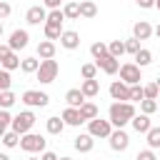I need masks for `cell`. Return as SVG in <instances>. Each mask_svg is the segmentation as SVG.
I'll return each instance as SVG.
<instances>
[{
    "label": "cell",
    "instance_id": "44",
    "mask_svg": "<svg viewBox=\"0 0 160 160\" xmlns=\"http://www.w3.org/2000/svg\"><path fill=\"white\" fill-rule=\"evenodd\" d=\"M10 52H12V50H10V45H2V42H0V60H5Z\"/></svg>",
    "mask_w": 160,
    "mask_h": 160
},
{
    "label": "cell",
    "instance_id": "47",
    "mask_svg": "<svg viewBox=\"0 0 160 160\" xmlns=\"http://www.w3.org/2000/svg\"><path fill=\"white\" fill-rule=\"evenodd\" d=\"M40 160H60V158H58L55 152H42V155H40Z\"/></svg>",
    "mask_w": 160,
    "mask_h": 160
},
{
    "label": "cell",
    "instance_id": "45",
    "mask_svg": "<svg viewBox=\"0 0 160 160\" xmlns=\"http://www.w3.org/2000/svg\"><path fill=\"white\" fill-rule=\"evenodd\" d=\"M140 8H155V0H135Z\"/></svg>",
    "mask_w": 160,
    "mask_h": 160
},
{
    "label": "cell",
    "instance_id": "27",
    "mask_svg": "<svg viewBox=\"0 0 160 160\" xmlns=\"http://www.w3.org/2000/svg\"><path fill=\"white\" fill-rule=\"evenodd\" d=\"M0 62H2V70H8V72H10V70H18L22 60L18 58V52H10V55H8L5 60H0Z\"/></svg>",
    "mask_w": 160,
    "mask_h": 160
},
{
    "label": "cell",
    "instance_id": "34",
    "mask_svg": "<svg viewBox=\"0 0 160 160\" xmlns=\"http://www.w3.org/2000/svg\"><path fill=\"white\" fill-rule=\"evenodd\" d=\"M80 75H82V80H95V75H98V65L85 62V65L80 68Z\"/></svg>",
    "mask_w": 160,
    "mask_h": 160
},
{
    "label": "cell",
    "instance_id": "53",
    "mask_svg": "<svg viewBox=\"0 0 160 160\" xmlns=\"http://www.w3.org/2000/svg\"><path fill=\"white\" fill-rule=\"evenodd\" d=\"M155 8H158V10H160V0H155Z\"/></svg>",
    "mask_w": 160,
    "mask_h": 160
},
{
    "label": "cell",
    "instance_id": "52",
    "mask_svg": "<svg viewBox=\"0 0 160 160\" xmlns=\"http://www.w3.org/2000/svg\"><path fill=\"white\" fill-rule=\"evenodd\" d=\"M0 38H2V20H0Z\"/></svg>",
    "mask_w": 160,
    "mask_h": 160
},
{
    "label": "cell",
    "instance_id": "48",
    "mask_svg": "<svg viewBox=\"0 0 160 160\" xmlns=\"http://www.w3.org/2000/svg\"><path fill=\"white\" fill-rule=\"evenodd\" d=\"M152 32H155V38H158V40H160V22H158V28H155V30H152Z\"/></svg>",
    "mask_w": 160,
    "mask_h": 160
},
{
    "label": "cell",
    "instance_id": "9",
    "mask_svg": "<svg viewBox=\"0 0 160 160\" xmlns=\"http://www.w3.org/2000/svg\"><path fill=\"white\" fill-rule=\"evenodd\" d=\"M110 98L115 102H130V85H125L122 80H115L110 85Z\"/></svg>",
    "mask_w": 160,
    "mask_h": 160
},
{
    "label": "cell",
    "instance_id": "32",
    "mask_svg": "<svg viewBox=\"0 0 160 160\" xmlns=\"http://www.w3.org/2000/svg\"><path fill=\"white\" fill-rule=\"evenodd\" d=\"M150 62H152V52L145 50V48H140V52L135 55V65H138V68H145V65H150Z\"/></svg>",
    "mask_w": 160,
    "mask_h": 160
},
{
    "label": "cell",
    "instance_id": "5",
    "mask_svg": "<svg viewBox=\"0 0 160 160\" xmlns=\"http://www.w3.org/2000/svg\"><path fill=\"white\" fill-rule=\"evenodd\" d=\"M120 80L125 82V85H140V68L135 65V62H122L120 65Z\"/></svg>",
    "mask_w": 160,
    "mask_h": 160
},
{
    "label": "cell",
    "instance_id": "15",
    "mask_svg": "<svg viewBox=\"0 0 160 160\" xmlns=\"http://www.w3.org/2000/svg\"><path fill=\"white\" fill-rule=\"evenodd\" d=\"M72 145H75V150H78V152H90V150H92V145H95V138H92L90 132H80V135L75 138V142H72Z\"/></svg>",
    "mask_w": 160,
    "mask_h": 160
},
{
    "label": "cell",
    "instance_id": "13",
    "mask_svg": "<svg viewBox=\"0 0 160 160\" xmlns=\"http://www.w3.org/2000/svg\"><path fill=\"white\" fill-rule=\"evenodd\" d=\"M152 25L148 22V20H138L135 25H132V38H138V40H148L150 35H152Z\"/></svg>",
    "mask_w": 160,
    "mask_h": 160
},
{
    "label": "cell",
    "instance_id": "30",
    "mask_svg": "<svg viewBox=\"0 0 160 160\" xmlns=\"http://www.w3.org/2000/svg\"><path fill=\"white\" fill-rule=\"evenodd\" d=\"M90 52H92V58H95V60H102L105 55H110V52H108V45H105V42H100V40L90 45Z\"/></svg>",
    "mask_w": 160,
    "mask_h": 160
},
{
    "label": "cell",
    "instance_id": "56",
    "mask_svg": "<svg viewBox=\"0 0 160 160\" xmlns=\"http://www.w3.org/2000/svg\"><path fill=\"white\" fill-rule=\"evenodd\" d=\"M65 2H78V0H65Z\"/></svg>",
    "mask_w": 160,
    "mask_h": 160
},
{
    "label": "cell",
    "instance_id": "42",
    "mask_svg": "<svg viewBox=\"0 0 160 160\" xmlns=\"http://www.w3.org/2000/svg\"><path fill=\"white\" fill-rule=\"evenodd\" d=\"M12 122V115L8 112V110H0V128H5L8 130V125Z\"/></svg>",
    "mask_w": 160,
    "mask_h": 160
},
{
    "label": "cell",
    "instance_id": "41",
    "mask_svg": "<svg viewBox=\"0 0 160 160\" xmlns=\"http://www.w3.org/2000/svg\"><path fill=\"white\" fill-rule=\"evenodd\" d=\"M135 160H158V155H155V150H150V148H148V150H140Z\"/></svg>",
    "mask_w": 160,
    "mask_h": 160
},
{
    "label": "cell",
    "instance_id": "14",
    "mask_svg": "<svg viewBox=\"0 0 160 160\" xmlns=\"http://www.w3.org/2000/svg\"><path fill=\"white\" fill-rule=\"evenodd\" d=\"M60 45H62L65 50H75V48H80V35H78L75 30H62Z\"/></svg>",
    "mask_w": 160,
    "mask_h": 160
},
{
    "label": "cell",
    "instance_id": "23",
    "mask_svg": "<svg viewBox=\"0 0 160 160\" xmlns=\"http://www.w3.org/2000/svg\"><path fill=\"white\" fill-rule=\"evenodd\" d=\"M80 90H82L85 98H95V95L100 92V82H98V80H82Z\"/></svg>",
    "mask_w": 160,
    "mask_h": 160
},
{
    "label": "cell",
    "instance_id": "10",
    "mask_svg": "<svg viewBox=\"0 0 160 160\" xmlns=\"http://www.w3.org/2000/svg\"><path fill=\"white\" fill-rule=\"evenodd\" d=\"M28 40H30L28 30H12V35H10V40H8V45H10V50H12V52H18V50H22V48L28 45Z\"/></svg>",
    "mask_w": 160,
    "mask_h": 160
},
{
    "label": "cell",
    "instance_id": "51",
    "mask_svg": "<svg viewBox=\"0 0 160 160\" xmlns=\"http://www.w3.org/2000/svg\"><path fill=\"white\" fill-rule=\"evenodd\" d=\"M5 132H8V130H5V128H0V138H2V135H5Z\"/></svg>",
    "mask_w": 160,
    "mask_h": 160
},
{
    "label": "cell",
    "instance_id": "39",
    "mask_svg": "<svg viewBox=\"0 0 160 160\" xmlns=\"http://www.w3.org/2000/svg\"><path fill=\"white\" fill-rule=\"evenodd\" d=\"M62 20H65L62 10H50V12H48V20H45V22H52V25H62Z\"/></svg>",
    "mask_w": 160,
    "mask_h": 160
},
{
    "label": "cell",
    "instance_id": "11",
    "mask_svg": "<svg viewBox=\"0 0 160 160\" xmlns=\"http://www.w3.org/2000/svg\"><path fill=\"white\" fill-rule=\"evenodd\" d=\"M25 20L30 22V25H45V20H48V12H45V8L42 5H32L28 12H25Z\"/></svg>",
    "mask_w": 160,
    "mask_h": 160
},
{
    "label": "cell",
    "instance_id": "31",
    "mask_svg": "<svg viewBox=\"0 0 160 160\" xmlns=\"http://www.w3.org/2000/svg\"><path fill=\"white\" fill-rule=\"evenodd\" d=\"M108 52H110L112 58H122V55H125V42H122V40H112V42H108Z\"/></svg>",
    "mask_w": 160,
    "mask_h": 160
},
{
    "label": "cell",
    "instance_id": "7",
    "mask_svg": "<svg viewBox=\"0 0 160 160\" xmlns=\"http://www.w3.org/2000/svg\"><path fill=\"white\" fill-rule=\"evenodd\" d=\"M20 100H22L28 108H45V105L50 102L48 92H40V90H25Z\"/></svg>",
    "mask_w": 160,
    "mask_h": 160
},
{
    "label": "cell",
    "instance_id": "21",
    "mask_svg": "<svg viewBox=\"0 0 160 160\" xmlns=\"http://www.w3.org/2000/svg\"><path fill=\"white\" fill-rule=\"evenodd\" d=\"M45 128H48V132H50V135H60V132H62V128H65V120H62V118H58V115H52V118H48Z\"/></svg>",
    "mask_w": 160,
    "mask_h": 160
},
{
    "label": "cell",
    "instance_id": "43",
    "mask_svg": "<svg viewBox=\"0 0 160 160\" xmlns=\"http://www.w3.org/2000/svg\"><path fill=\"white\" fill-rule=\"evenodd\" d=\"M12 12V8H10V2H5V0H0V20H5L8 15Z\"/></svg>",
    "mask_w": 160,
    "mask_h": 160
},
{
    "label": "cell",
    "instance_id": "6",
    "mask_svg": "<svg viewBox=\"0 0 160 160\" xmlns=\"http://www.w3.org/2000/svg\"><path fill=\"white\" fill-rule=\"evenodd\" d=\"M112 130H115V128H112L110 120H100V118H95V120L88 122V132H90L92 138H110Z\"/></svg>",
    "mask_w": 160,
    "mask_h": 160
},
{
    "label": "cell",
    "instance_id": "36",
    "mask_svg": "<svg viewBox=\"0 0 160 160\" xmlns=\"http://www.w3.org/2000/svg\"><path fill=\"white\" fill-rule=\"evenodd\" d=\"M142 90H145V100H158V95H160L158 82H148V85H142Z\"/></svg>",
    "mask_w": 160,
    "mask_h": 160
},
{
    "label": "cell",
    "instance_id": "2",
    "mask_svg": "<svg viewBox=\"0 0 160 160\" xmlns=\"http://www.w3.org/2000/svg\"><path fill=\"white\" fill-rule=\"evenodd\" d=\"M58 72H60V65H58V60H40V68H38V80L42 82V85H48V82H52L55 78H58Z\"/></svg>",
    "mask_w": 160,
    "mask_h": 160
},
{
    "label": "cell",
    "instance_id": "57",
    "mask_svg": "<svg viewBox=\"0 0 160 160\" xmlns=\"http://www.w3.org/2000/svg\"><path fill=\"white\" fill-rule=\"evenodd\" d=\"M155 82H158V88H160V78H158V80H155Z\"/></svg>",
    "mask_w": 160,
    "mask_h": 160
},
{
    "label": "cell",
    "instance_id": "54",
    "mask_svg": "<svg viewBox=\"0 0 160 160\" xmlns=\"http://www.w3.org/2000/svg\"><path fill=\"white\" fill-rule=\"evenodd\" d=\"M60 160H72V158H68V155H65V158H60Z\"/></svg>",
    "mask_w": 160,
    "mask_h": 160
},
{
    "label": "cell",
    "instance_id": "35",
    "mask_svg": "<svg viewBox=\"0 0 160 160\" xmlns=\"http://www.w3.org/2000/svg\"><path fill=\"white\" fill-rule=\"evenodd\" d=\"M142 100H145L142 85H130V102H142Z\"/></svg>",
    "mask_w": 160,
    "mask_h": 160
},
{
    "label": "cell",
    "instance_id": "29",
    "mask_svg": "<svg viewBox=\"0 0 160 160\" xmlns=\"http://www.w3.org/2000/svg\"><path fill=\"white\" fill-rule=\"evenodd\" d=\"M60 35H62V25L45 22V38H48V40H60Z\"/></svg>",
    "mask_w": 160,
    "mask_h": 160
},
{
    "label": "cell",
    "instance_id": "28",
    "mask_svg": "<svg viewBox=\"0 0 160 160\" xmlns=\"http://www.w3.org/2000/svg\"><path fill=\"white\" fill-rule=\"evenodd\" d=\"M38 68H40V60L38 58H22V62H20V70L22 72H38Z\"/></svg>",
    "mask_w": 160,
    "mask_h": 160
},
{
    "label": "cell",
    "instance_id": "17",
    "mask_svg": "<svg viewBox=\"0 0 160 160\" xmlns=\"http://www.w3.org/2000/svg\"><path fill=\"white\" fill-rule=\"evenodd\" d=\"M38 58H40V60H52V58H55V42H52V40L38 42Z\"/></svg>",
    "mask_w": 160,
    "mask_h": 160
},
{
    "label": "cell",
    "instance_id": "8",
    "mask_svg": "<svg viewBox=\"0 0 160 160\" xmlns=\"http://www.w3.org/2000/svg\"><path fill=\"white\" fill-rule=\"evenodd\" d=\"M110 148L112 150H118V152H122V150H128V145H130V138H128V132L122 130V128H115L112 132H110Z\"/></svg>",
    "mask_w": 160,
    "mask_h": 160
},
{
    "label": "cell",
    "instance_id": "25",
    "mask_svg": "<svg viewBox=\"0 0 160 160\" xmlns=\"http://www.w3.org/2000/svg\"><path fill=\"white\" fill-rule=\"evenodd\" d=\"M62 15L68 20H78L80 18V2H65L62 5Z\"/></svg>",
    "mask_w": 160,
    "mask_h": 160
},
{
    "label": "cell",
    "instance_id": "37",
    "mask_svg": "<svg viewBox=\"0 0 160 160\" xmlns=\"http://www.w3.org/2000/svg\"><path fill=\"white\" fill-rule=\"evenodd\" d=\"M140 112H142V115L158 112V100H142V102H140Z\"/></svg>",
    "mask_w": 160,
    "mask_h": 160
},
{
    "label": "cell",
    "instance_id": "50",
    "mask_svg": "<svg viewBox=\"0 0 160 160\" xmlns=\"http://www.w3.org/2000/svg\"><path fill=\"white\" fill-rule=\"evenodd\" d=\"M28 160H40V158H38V155H30V158H28Z\"/></svg>",
    "mask_w": 160,
    "mask_h": 160
},
{
    "label": "cell",
    "instance_id": "22",
    "mask_svg": "<svg viewBox=\"0 0 160 160\" xmlns=\"http://www.w3.org/2000/svg\"><path fill=\"white\" fill-rule=\"evenodd\" d=\"M98 15V5L92 0H80V18H95Z\"/></svg>",
    "mask_w": 160,
    "mask_h": 160
},
{
    "label": "cell",
    "instance_id": "49",
    "mask_svg": "<svg viewBox=\"0 0 160 160\" xmlns=\"http://www.w3.org/2000/svg\"><path fill=\"white\" fill-rule=\"evenodd\" d=\"M0 160H10V158H8V155H5V152H0Z\"/></svg>",
    "mask_w": 160,
    "mask_h": 160
},
{
    "label": "cell",
    "instance_id": "40",
    "mask_svg": "<svg viewBox=\"0 0 160 160\" xmlns=\"http://www.w3.org/2000/svg\"><path fill=\"white\" fill-rule=\"evenodd\" d=\"M10 85H12L10 72H8V70H0V92H2V90H10Z\"/></svg>",
    "mask_w": 160,
    "mask_h": 160
},
{
    "label": "cell",
    "instance_id": "4",
    "mask_svg": "<svg viewBox=\"0 0 160 160\" xmlns=\"http://www.w3.org/2000/svg\"><path fill=\"white\" fill-rule=\"evenodd\" d=\"M20 148H22L25 152H30V155L45 152V138H42V135H35V132H28V135L20 138Z\"/></svg>",
    "mask_w": 160,
    "mask_h": 160
},
{
    "label": "cell",
    "instance_id": "20",
    "mask_svg": "<svg viewBox=\"0 0 160 160\" xmlns=\"http://www.w3.org/2000/svg\"><path fill=\"white\" fill-rule=\"evenodd\" d=\"M78 110H80V118H82L85 122H90V120L98 118V105H95V102H82Z\"/></svg>",
    "mask_w": 160,
    "mask_h": 160
},
{
    "label": "cell",
    "instance_id": "24",
    "mask_svg": "<svg viewBox=\"0 0 160 160\" xmlns=\"http://www.w3.org/2000/svg\"><path fill=\"white\" fill-rule=\"evenodd\" d=\"M145 138H148V148L150 150H160V128H150L145 132Z\"/></svg>",
    "mask_w": 160,
    "mask_h": 160
},
{
    "label": "cell",
    "instance_id": "26",
    "mask_svg": "<svg viewBox=\"0 0 160 160\" xmlns=\"http://www.w3.org/2000/svg\"><path fill=\"white\" fill-rule=\"evenodd\" d=\"M15 100H18V98H15L12 90H2V92H0V110H10V108L15 105Z\"/></svg>",
    "mask_w": 160,
    "mask_h": 160
},
{
    "label": "cell",
    "instance_id": "46",
    "mask_svg": "<svg viewBox=\"0 0 160 160\" xmlns=\"http://www.w3.org/2000/svg\"><path fill=\"white\" fill-rule=\"evenodd\" d=\"M45 5H48L50 10H60V0H45Z\"/></svg>",
    "mask_w": 160,
    "mask_h": 160
},
{
    "label": "cell",
    "instance_id": "55",
    "mask_svg": "<svg viewBox=\"0 0 160 160\" xmlns=\"http://www.w3.org/2000/svg\"><path fill=\"white\" fill-rule=\"evenodd\" d=\"M158 110H160V95H158Z\"/></svg>",
    "mask_w": 160,
    "mask_h": 160
},
{
    "label": "cell",
    "instance_id": "1",
    "mask_svg": "<svg viewBox=\"0 0 160 160\" xmlns=\"http://www.w3.org/2000/svg\"><path fill=\"white\" fill-rule=\"evenodd\" d=\"M135 105L132 102H112L108 110V120L112 122V128H125L132 118H135Z\"/></svg>",
    "mask_w": 160,
    "mask_h": 160
},
{
    "label": "cell",
    "instance_id": "33",
    "mask_svg": "<svg viewBox=\"0 0 160 160\" xmlns=\"http://www.w3.org/2000/svg\"><path fill=\"white\" fill-rule=\"evenodd\" d=\"M0 140H2V145H5V148H15V145H20V135H18L15 130H8Z\"/></svg>",
    "mask_w": 160,
    "mask_h": 160
},
{
    "label": "cell",
    "instance_id": "16",
    "mask_svg": "<svg viewBox=\"0 0 160 160\" xmlns=\"http://www.w3.org/2000/svg\"><path fill=\"white\" fill-rule=\"evenodd\" d=\"M65 102H68V108H80L82 102H88V98L82 95L80 88H72V90L65 92Z\"/></svg>",
    "mask_w": 160,
    "mask_h": 160
},
{
    "label": "cell",
    "instance_id": "58",
    "mask_svg": "<svg viewBox=\"0 0 160 160\" xmlns=\"http://www.w3.org/2000/svg\"><path fill=\"white\" fill-rule=\"evenodd\" d=\"M0 70H2V62H0Z\"/></svg>",
    "mask_w": 160,
    "mask_h": 160
},
{
    "label": "cell",
    "instance_id": "3",
    "mask_svg": "<svg viewBox=\"0 0 160 160\" xmlns=\"http://www.w3.org/2000/svg\"><path fill=\"white\" fill-rule=\"evenodd\" d=\"M32 125H35V115L30 112V110H25V112H20V115H15L12 118V122H10V128L22 138V135H28L30 130H32Z\"/></svg>",
    "mask_w": 160,
    "mask_h": 160
},
{
    "label": "cell",
    "instance_id": "18",
    "mask_svg": "<svg viewBox=\"0 0 160 160\" xmlns=\"http://www.w3.org/2000/svg\"><path fill=\"white\" fill-rule=\"evenodd\" d=\"M130 125H132V130L135 132H148L150 128H152V122H150V115H135L132 120H130Z\"/></svg>",
    "mask_w": 160,
    "mask_h": 160
},
{
    "label": "cell",
    "instance_id": "38",
    "mask_svg": "<svg viewBox=\"0 0 160 160\" xmlns=\"http://www.w3.org/2000/svg\"><path fill=\"white\" fill-rule=\"evenodd\" d=\"M125 52H130L132 58L140 52V40L138 38H130V40H125Z\"/></svg>",
    "mask_w": 160,
    "mask_h": 160
},
{
    "label": "cell",
    "instance_id": "12",
    "mask_svg": "<svg viewBox=\"0 0 160 160\" xmlns=\"http://www.w3.org/2000/svg\"><path fill=\"white\" fill-rule=\"evenodd\" d=\"M95 65H98L105 75H115V72L120 70V60H118V58H112V55H105L102 60H95Z\"/></svg>",
    "mask_w": 160,
    "mask_h": 160
},
{
    "label": "cell",
    "instance_id": "19",
    "mask_svg": "<svg viewBox=\"0 0 160 160\" xmlns=\"http://www.w3.org/2000/svg\"><path fill=\"white\" fill-rule=\"evenodd\" d=\"M60 118L65 120V125H80V122H85V120L80 118V110H78V108H65Z\"/></svg>",
    "mask_w": 160,
    "mask_h": 160
}]
</instances>
